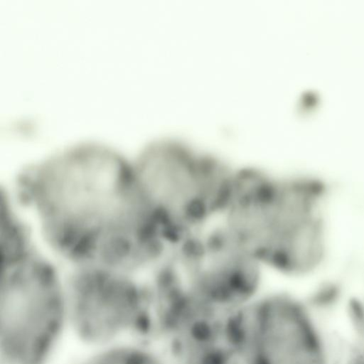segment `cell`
Segmentation results:
<instances>
[{"instance_id":"cell-6","label":"cell","mask_w":364,"mask_h":364,"mask_svg":"<svg viewBox=\"0 0 364 364\" xmlns=\"http://www.w3.org/2000/svg\"><path fill=\"white\" fill-rule=\"evenodd\" d=\"M164 262L185 289L220 309L250 304L259 287L261 264L222 225L186 237Z\"/></svg>"},{"instance_id":"cell-3","label":"cell","mask_w":364,"mask_h":364,"mask_svg":"<svg viewBox=\"0 0 364 364\" xmlns=\"http://www.w3.org/2000/svg\"><path fill=\"white\" fill-rule=\"evenodd\" d=\"M1 261V363L46 364L68 328L65 279L35 247Z\"/></svg>"},{"instance_id":"cell-4","label":"cell","mask_w":364,"mask_h":364,"mask_svg":"<svg viewBox=\"0 0 364 364\" xmlns=\"http://www.w3.org/2000/svg\"><path fill=\"white\" fill-rule=\"evenodd\" d=\"M322 196L310 180L269 177L262 183L245 219L247 247L260 264L292 275L319 264L326 249Z\"/></svg>"},{"instance_id":"cell-5","label":"cell","mask_w":364,"mask_h":364,"mask_svg":"<svg viewBox=\"0 0 364 364\" xmlns=\"http://www.w3.org/2000/svg\"><path fill=\"white\" fill-rule=\"evenodd\" d=\"M65 279L68 328L81 341L105 349L127 336L154 332L149 289L132 274L74 267Z\"/></svg>"},{"instance_id":"cell-7","label":"cell","mask_w":364,"mask_h":364,"mask_svg":"<svg viewBox=\"0 0 364 364\" xmlns=\"http://www.w3.org/2000/svg\"><path fill=\"white\" fill-rule=\"evenodd\" d=\"M346 364H364V348L353 352Z\"/></svg>"},{"instance_id":"cell-1","label":"cell","mask_w":364,"mask_h":364,"mask_svg":"<svg viewBox=\"0 0 364 364\" xmlns=\"http://www.w3.org/2000/svg\"><path fill=\"white\" fill-rule=\"evenodd\" d=\"M9 193L33 214L51 251L74 267L132 274L168 248L132 161L108 146L80 143L30 164Z\"/></svg>"},{"instance_id":"cell-2","label":"cell","mask_w":364,"mask_h":364,"mask_svg":"<svg viewBox=\"0 0 364 364\" xmlns=\"http://www.w3.org/2000/svg\"><path fill=\"white\" fill-rule=\"evenodd\" d=\"M132 163L169 247L220 215L234 174L218 160L172 140L147 144Z\"/></svg>"}]
</instances>
